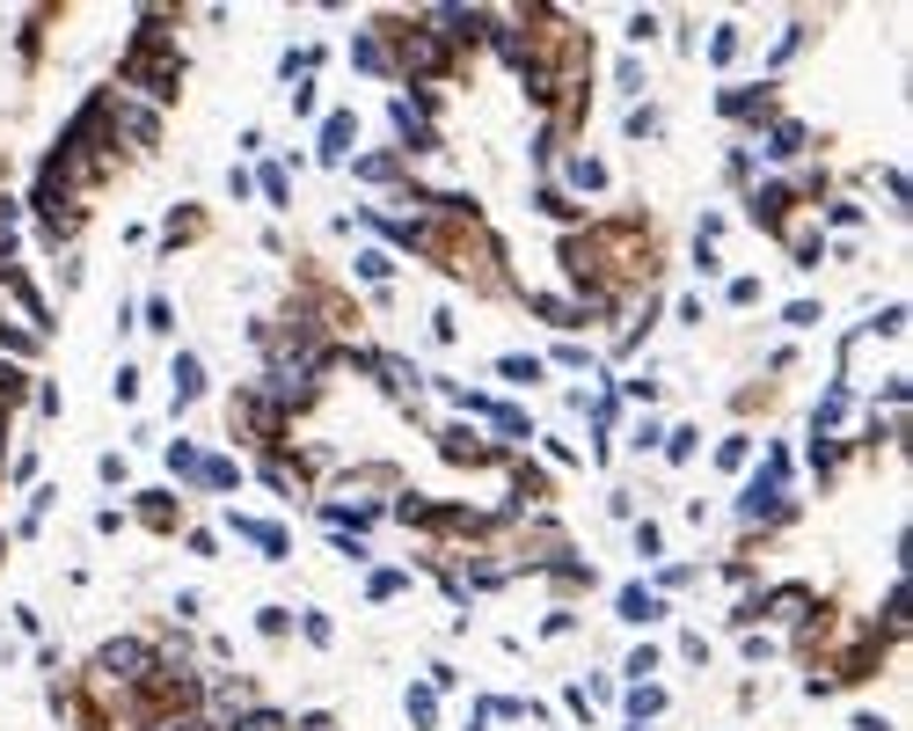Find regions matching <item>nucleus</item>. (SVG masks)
I'll return each instance as SVG.
<instances>
[{"instance_id": "f257e3e1", "label": "nucleus", "mask_w": 913, "mask_h": 731, "mask_svg": "<svg viewBox=\"0 0 913 731\" xmlns=\"http://www.w3.org/2000/svg\"><path fill=\"white\" fill-rule=\"evenodd\" d=\"M176 81H183V51L169 45V15H140V37L124 51V96H146V103H169Z\"/></svg>"}, {"instance_id": "f03ea898", "label": "nucleus", "mask_w": 913, "mask_h": 731, "mask_svg": "<svg viewBox=\"0 0 913 731\" xmlns=\"http://www.w3.org/2000/svg\"><path fill=\"white\" fill-rule=\"evenodd\" d=\"M790 446L774 439L768 446V462H760V476L738 490V527H782L790 519Z\"/></svg>"}, {"instance_id": "7ed1b4c3", "label": "nucleus", "mask_w": 913, "mask_h": 731, "mask_svg": "<svg viewBox=\"0 0 913 731\" xmlns=\"http://www.w3.org/2000/svg\"><path fill=\"white\" fill-rule=\"evenodd\" d=\"M103 132H110V146L124 154H154L161 146V118H154V103L124 96V88H103Z\"/></svg>"}, {"instance_id": "20e7f679", "label": "nucleus", "mask_w": 913, "mask_h": 731, "mask_svg": "<svg viewBox=\"0 0 913 731\" xmlns=\"http://www.w3.org/2000/svg\"><path fill=\"white\" fill-rule=\"evenodd\" d=\"M154 666H161V651L140 644V636H110V644L96 651V673H103V681H118V687H140Z\"/></svg>"}, {"instance_id": "39448f33", "label": "nucleus", "mask_w": 913, "mask_h": 731, "mask_svg": "<svg viewBox=\"0 0 913 731\" xmlns=\"http://www.w3.org/2000/svg\"><path fill=\"white\" fill-rule=\"evenodd\" d=\"M804 614H812V592H804V585H774L760 600H745L731 622H804Z\"/></svg>"}, {"instance_id": "423d86ee", "label": "nucleus", "mask_w": 913, "mask_h": 731, "mask_svg": "<svg viewBox=\"0 0 913 731\" xmlns=\"http://www.w3.org/2000/svg\"><path fill=\"white\" fill-rule=\"evenodd\" d=\"M717 110H723V118H738V124H768V118H774V81H753V88H723Z\"/></svg>"}, {"instance_id": "0eeeda50", "label": "nucleus", "mask_w": 913, "mask_h": 731, "mask_svg": "<svg viewBox=\"0 0 913 731\" xmlns=\"http://www.w3.org/2000/svg\"><path fill=\"white\" fill-rule=\"evenodd\" d=\"M439 454H446V462H460V468H482V462H497L505 446H482L476 424H446V432H439Z\"/></svg>"}, {"instance_id": "6e6552de", "label": "nucleus", "mask_w": 913, "mask_h": 731, "mask_svg": "<svg viewBox=\"0 0 913 731\" xmlns=\"http://www.w3.org/2000/svg\"><path fill=\"white\" fill-rule=\"evenodd\" d=\"M235 535L249 541V549H264L271 563H286L292 556V535L278 527V519H256V512H235Z\"/></svg>"}, {"instance_id": "1a4fd4ad", "label": "nucleus", "mask_w": 913, "mask_h": 731, "mask_svg": "<svg viewBox=\"0 0 913 731\" xmlns=\"http://www.w3.org/2000/svg\"><path fill=\"white\" fill-rule=\"evenodd\" d=\"M387 124L403 132V146H409V154H432V146H439L432 118H424V110H417V103H409V96H395V103H387Z\"/></svg>"}, {"instance_id": "9d476101", "label": "nucleus", "mask_w": 913, "mask_h": 731, "mask_svg": "<svg viewBox=\"0 0 913 731\" xmlns=\"http://www.w3.org/2000/svg\"><path fill=\"white\" fill-rule=\"evenodd\" d=\"M351 140H359V118H351V110H329V118H322L314 161H322V169H329V161H351Z\"/></svg>"}, {"instance_id": "9b49d317", "label": "nucleus", "mask_w": 913, "mask_h": 731, "mask_svg": "<svg viewBox=\"0 0 913 731\" xmlns=\"http://www.w3.org/2000/svg\"><path fill=\"white\" fill-rule=\"evenodd\" d=\"M790 205H796V183H760V191H753V219H760L768 235L790 227Z\"/></svg>"}, {"instance_id": "f8f14e48", "label": "nucleus", "mask_w": 913, "mask_h": 731, "mask_svg": "<svg viewBox=\"0 0 913 731\" xmlns=\"http://www.w3.org/2000/svg\"><path fill=\"white\" fill-rule=\"evenodd\" d=\"M848 410H855V388H848V381H833V388L818 395V410H812V439H833L848 424Z\"/></svg>"}, {"instance_id": "ddd939ff", "label": "nucleus", "mask_w": 913, "mask_h": 731, "mask_svg": "<svg viewBox=\"0 0 913 731\" xmlns=\"http://www.w3.org/2000/svg\"><path fill=\"white\" fill-rule=\"evenodd\" d=\"M804 146H812V132H804V124H796V118H774V124H768V146H760V154H768V161H796Z\"/></svg>"}, {"instance_id": "4468645a", "label": "nucleus", "mask_w": 913, "mask_h": 731, "mask_svg": "<svg viewBox=\"0 0 913 731\" xmlns=\"http://www.w3.org/2000/svg\"><path fill=\"white\" fill-rule=\"evenodd\" d=\"M132 512H140V527H154V535H169V527H176V498H169V490H140Z\"/></svg>"}, {"instance_id": "2eb2a0df", "label": "nucleus", "mask_w": 913, "mask_h": 731, "mask_svg": "<svg viewBox=\"0 0 913 731\" xmlns=\"http://www.w3.org/2000/svg\"><path fill=\"white\" fill-rule=\"evenodd\" d=\"M351 67H359V73H395V59H387V37H381V29H359V45H351Z\"/></svg>"}, {"instance_id": "dca6fc26", "label": "nucleus", "mask_w": 913, "mask_h": 731, "mask_svg": "<svg viewBox=\"0 0 913 731\" xmlns=\"http://www.w3.org/2000/svg\"><path fill=\"white\" fill-rule=\"evenodd\" d=\"M197 395H205V366H197V351H176V410H191Z\"/></svg>"}, {"instance_id": "f3484780", "label": "nucleus", "mask_w": 913, "mask_h": 731, "mask_svg": "<svg viewBox=\"0 0 913 731\" xmlns=\"http://www.w3.org/2000/svg\"><path fill=\"white\" fill-rule=\"evenodd\" d=\"M15 235H23V205L0 197V278H15Z\"/></svg>"}, {"instance_id": "a211bd4d", "label": "nucleus", "mask_w": 913, "mask_h": 731, "mask_svg": "<svg viewBox=\"0 0 913 731\" xmlns=\"http://www.w3.org/2000/svg\"><path fill=\"white\" fill-rule=\"evenodd\" d=\"M614 608H622V622H636V630H644V622H658V614H665V600H658V592H644V585H622V600H614Z\"/></svg>"}, {"instance_id": "6ab92c4d", "label": "nucleus", "mask_w": 913, "mask_h": 731, "mask_svg": "<svg viewBox=\"0 0 913 731\" xmlns=\"http://www.w3.org/2000/svg\"><path fill=\"white\" fill-rule=\"evenodd\" d=\"M197 490H241V468L227 462V454H205V462H197Z\"/></svg>"}, {"instance_id": "aec40b11", "label": "nucleus", "mask_w": 913, "mask_h": 731, "mask_svg": "<svg viewBox=\"0 0 913 731\" xmlns=\"http://www.w3.org/2000/svg\"><path fill=\"white\" fill-rule=\"evenodd\" d=\"M29 395V373L15 359H0V417H15V403Z\"/></svg>"}, {"instance_id": "412c9836", "label": "nucleus", "mask_w": 913, "mask_h": 731, "mask_svg": "<svg viewBox=\"0 0 913 731\" xmlns=\"http://www.w3.org/2000/svg\"><path fill=\"white\" fill-rule=\"evenodd\" d=\"M782 242H790V256H796V264H818V256H826V242H818V227H796V219L782 227Z\"/></svg>"}, {"instance_id": "4be33fe9", "label": "nucleus", "mask_w": 913, "mask_h": 731, "mask_svg": "<svg viewBox=\"0 0 913 731\" xmlns=\"http://www.w3.org/2000/svg\"><path fill=\"white\" fill-rule=\"evenodd\" d=\"M658 709H665V695H658L650 681H636V687H628V724H650Z\"/></svg>"}, {"instance_id": "5701e85b", "label": "nucleus", "mask_w": 913, "mask_h": 731, "mask_svg": "<svg viewBox=\"0 0 913 731\" xmlns=\"http://www.w3.org/2000/svg\"><path fill=\"white\" fill-rule=\"evenodd\" d=\"M359 183H403V161L395 154H359Z\"/></svg>"}, {"instance_id": "b1692460", "label": "nucleus", "mask_w": 913, "mask_h": 731, "mask_svg": "<svg viewBox=\"0 0 913 731\" xmlns=\"http://www.w3.org/2000/svg\"><path fill=\"white\" fill-rule=\"evenodd\" d=\"M409 724L439 731V695H432V687H409Z\"/></svg>"}, {"instance_id": "393cba45", "label": "nucleus", "mask_w": 913, "mask_h": 731, "mask_svg": "<svg viewBox=\"0 0 913 731\" xmlns=\"http://www.w3.org/2000/svg\"><path fill=\"white\" fill-rule=\"evenodd\" d=\"M227 731H292V724L278 717V709H264V703H256V709H241V717H235Z\"/></svg>"}, {"instance_id": "a878e982", "label": "nucleus", "mask_w": 913, "mask_h": 731, "mask_svg": "<svg viewBox=\"0 0 913 731\" xmlns=\"http://www.w3.org/2000/svg\"><path fill=\"white\" fill-rule=\"evenodd\" d=\"M570 183H577V191H606V161L577 154V161H570Z\"/></svg>"}, {"instance_id": "bb28decb", "label": "nucleus", "mask_w": 913, "mask_h": 731, "mask_svg": "<svg viewBox=\"0 0 913 731\" xmlns=\"http://www.w3.org/2000/svg\"><path fill=\"white\" fill-rule=\"evenodd\" d=\"M497 373H505V381H519V388H533V381H541V359L512 351V359H497Z\"/></svg>"}, {"instance_id": "cd10ccee", "label": "nucleus", "mask_w": 913, "mask_h": 731, "mask_svg": "<svg viewBox=\"0 0 913 731\" xmlns=\"http://www.w3.org/2000/svg\"><path fill=\"white\" fill-rule=\"evenodd\" d=\"M197 462H205V454H197L191 439H169V468L183 476V483H197Z\"/></svg>"}, {"instance_id": "c85d7f7f", "label": "nucleus", "mask_w": 913, "mask_h": 731, "mask_svg": "<svg viewBox=\"0 0 913 731\" xmlns=\"http://www.w3.org/2000/svg\"><path fill=\"white\" fill-rule=\"evenodd\" d=\"M351 271H359L365 286H387V271H395V264H387V249H359V264H351Z\"/></svg>"}, {"instance_id": "c756f323", "label": "nucleus", "mask_w": 913, "mask_h": 731, "mask_svg": "<svg viewBox=\"0 0 913 731\" xmlns=\"http://www.w3.org/2000/svg\"><path fill=\"white\" fill-rule=\"evenodd\" d=\"M256 183H264L271 205H286V197H292V183H286V169H278V161H264V169H256Z\"/></svg>"}, {"instance_id": "7c9ffc66", "label": "nucleus", "mask_w": 913, "mask_h": 731, "mask_svg": "<svg viewBox=\"0 0 913 731\" xmlns=\"http://www.w3.org/2000/svg\"><path fill=\"white\" fill-rule=\"evenodd\" d=\"M695 424H680V432H665V462H687V454H695Z\"/></svg>"}, {"instance_id": "2f4dec72", "label": "nucleus", "mask_w": 913, "mask_h": 731, "mask_svg": "<svg viewBox=\"0 0 913 731\" xmlns=\"http://www.w3.org/2000/svg\"><path fill=\"white\" fill-rule=\"evenodd\" d=\"M709 59H717V67H731V59H738V29H731V23L709 37Z\"/></svg>"}, {"instance_id": "473e14b6", "label": "nucleus", "mask_w": 913, "mask_h": 731, "mask_svg": "<svg viewBox=\"0 0 913 731\" xmlns=\"http://www.w3.org/2000/svg\"><path fill=\"white\" fill-rule=\"evenodd\" d=\"M745 454H753L745 439H723V446H717V468H723V476H738V468H745Z\"/></svg>"}, {"instance_id": "72a5a7b5", "label": "nucleus", "mask_w": 913, "mask_h": 731, "mask_svg": "<svg viewBox=\"0 0 913 731\" xmlns=\"http://www.w3.org/2000/svg\"><path fill=\"white\" fill-rule=\"evenodd\" d=\"M403 571H373V578H365V592H373V600H395V592H403Z\"/></svg>"}, {"instance_id": "f704fd0d", "label": "nucleus", "mask_w": 913, "mask_h": 731, "mask_svg": "<svg viewBox=\"0 0 913 731\" xmlns=\"http://www.w3.org/2000/svg\"><path fill=\"white\" fill-rule=\"evenodd\" d=\"M650 673H658V651H650V644H644V651H628L622 681H650Z\"/></svg>"}, {"instance_id": "c9c22d12", "label": "nucleus", "mask_w": 913, "mask_h": 731, "mask_svg": "<svg viewBox=\"0 0 913 731\" xmlns=\"http://www.w3.org/2000/svg\"><path fill=\"white\" fill-rule=\"evenodd\" d=\"M533 205H541V213H549V219H570V213H577L570 197H563V191H549V183H541V191H533Z\"/></svg>"}, {"instance_id": "e433bc0d", "label": "nucleus", "mask_w": 913, "mask_h": 731, "mask_svg": "<svg viewBox=\"0 0 913 731\" xmlns=\"http://www.w3.org/2000/svg\"><path fill=\"white\" fill-rule=\"evenodd\" d=\"M782 322H790V329H812V322H818V300H790V308H782Z\"/></svg>"}, {"instance_id": "4c0bfd02", "label": "nucleus", "mask_w": 913, "mask_h": 731, "mask_svg": "<svg viewBox=\"0 0 913 731\" xmlns=\"http://www.w3.org/2000/svg\"><path fill=\"white\" fill-rule=\"evenodd\" d=\"M256 630H264V636H286L292 614H286V608H256Z\"/></svg>"}, {"instance_id": "58836bf2", "label": "nucleus", "mask_w": 913, "mask_h": 731, "mask_svg": "<svg viewBox=\"0 0 913 731\" xmlns=\"http://www.w3.org/2000/svg\"><path fill=\"white\" fill-rule=\"evenodd\" d=\"M146 329H176V308H169V300H161V292L146 300Z\"/></svg>"}, {"instance_id": "ea45409f", "label": "nucleus", "mask_w": 913, "mask_h": 731, "mask_svg": "<svg viewBox=\"0 0 913 731\" xmlns=\"http://www.w3.org/2000/svg\"><path fill=\"white\" fill-rule=\"evenodd\" d=\"M110 388H118V403H140V366H118V381H110Z\"/></svg>"}, {"instance_id": "a19ab883", "label": "nucleus", "mask_w": 913, "mask_h": 731, "mask_svg": "<svg viewBox=\"0 0 913 731\" xmlns=\"http://www.w3.org/2000/svg\"><path fill=\"white\" fill-rule=\"evenodd\" d=\"M628 37H636V45H650V37H658V15H650V8H636V15H628Z\"/></svg>"}, {"instance_id": "79ce46f5", "label": "nucleus", "mask_w": 913, "mask_h": 731, "mask_svg": "<svg viewBox=\"0 0 913 731\" xmlns=\"http://www.w3.org/2000/svg\"><path fill=\"white\" fill-rule=\"evenodd\" d=\"M614 81H622V96H644V67H636V59H622V73H614Z\"/></svg>"}, {"instance_id": "37998d69", "label": "nucleus", "mask_w": 913, "mask_h": 731, "mask_svg": "<svg viewBox=\"0 0 913 731\" xmlns=\"http://www.w3.org/2000/svg\"><path fill=\"white\" fill-rule=\"evenodd\" d=\"M760 300V278H731V308H753Z\"/></svg>"}, {"instance_id": "c03bdc74", "label": "nucleus", "mask_w": 913, "mask_h": 731, "mask_svg": "<svg viewBox=\"0 0 913 731\" xmlns=\"http://www.w3.org/2000/svg\"><path fill=\"white\" fill-rule=\"evenodd\" d=\"M869 329H877V337H899V329H906V308H885V315L869 322Z\"/></svg>"}, {"instance_id": "a18cd8bd", "label": "nucleus", "mask_w": 913, "mask_h": 731, "mask_svg": "<svg viewBox=\"0 0 913 731\" xmlns=\"http://www.w3.org/2000/svg\"><path fill=\"white\" fill-rule=\"evenodd\" d=\"M826 219H833V227H863V205H848V197H841V205H826Z\"/></svg>"}, {"instance_id": "49530a36", "label": "nucleus", "mask_w": 913, "mask_h": 731, "mask_svg": "<svg viewBox=\"0 0 913 731\" xmlns=\"http://www.w3.org/2000/svg\"><path fill=\"white\" fill-rule=\"evenodd\" d=\"M855 731H891V717H869V709H863V717H855Z\"/></svg>"}, {"instance_id": "de8ad7c7", "label": "nucleus", "mask_w": 913, "mask_h": 731, "mask_svg": "<svg viewBox=\"0 0 913 731\" xmlns=\"http://www.w3.org/2000/svg\"><path fill=\"white\" fill-rule=\"evenodd\" d=\"M292 731H337V724H329V717H300Z\"/></svg>"}, {"instance_id": "09e8293b", "label": "nucleus", "mask_w": 913, "mask_h": 731, "mask_svg": "<svg viewBox=\"0 0 913 731\" xmlns=\"http://www.w3.org/2000/svg\"><path fill=\"white\" fill-rule=\"evenodd\" d=\"M0 446H8V417H0Z\"/></svg>"}, {"instance_id": "8fccbe9b", "label": "nucleus", "mask_w": 913, "mask_h": 731, "mask_svg": "<svg viewBox=\"0 0 913 731\" xmlns=\"http://www.w3.org/2000/svg\"><path fill=\"white\" fill-rule=\"evenodd\" d=\"M628 731H650V724H628Z\"/></svg>"}, {"instance_id": "3c124183", "label": "nucleus", "mask_w": 913, "mask_h": 731, "mask_svg": "<svg viewBox=\"0 0 913 731\" xmlns=\"http://www.w3.org/2000/svg\"><path fill=\"white\" fill-rule=\"evenodd\" d=\"M0 556H8V541H0Z\"/></svg>"}]
</instances>
